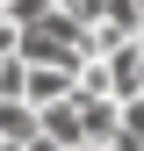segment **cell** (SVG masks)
I'll list each match as a JSON object with an SVG mask.
<instances>
[{"mask_svg":"<svg viewBox=\"0 0 144 151\" xmlns=\"http://www.w3.org/2000/svg\"><path fill=\"white\" fill-rule=\"evenodd\" d=\"M72 86H79V65H29L22 101L29 108H50V101H72Z\"/></svg>","mask_w":144,"mask_h":151,"instance_id":"1","label":"cell"},{"mask_svg":"<svg viewBox=\"0 0 144 151\" xmlns=\"http://www.w3.org/2000/svg\"><path fill=\"white\" fill-rule=\"evenodd\" d=\"M36 129H43L50 144H86V129H79V101H50V108H36Z\"/></svg>","mask_w":144,"mask_h":151,"instance_id":"2","label":"cell"},{"mask_svg":"<svg viewBox=\"0 0 144 151\" xmlns=\"http://www.w3.org/2000/svg\"><path fill=\"white\" fill-rule=\"evenodd\" d=\"M36 137V108L29 101H0V144H29Z\"/></svg>","mask_w":144,"mask_h":151,"instance_id":"3","label":"cell"},{"mask_svg":"<svg viewBox=\"0 0 144 151\" xmlns=\"http://www.w3.org/2000/svg\"><path fill=\"white\" fill-rule=\"evenodd\" d=\"M14 50H22V22H7V14H0V58H14Z\"/></svg>","mask_w":144,"mask_h":151,"instance_id":"4","label":"cell"},{"mask_svg":"<svg viewBox=\"0 0 144 151\" xmlns=\"http://www.w3.org/2000/svg\"><path fill=\"white\" fill-rule=\"evenodd\" d=\"M65 151H101V144H65Z\"/></svg>","mask_w":144,"mask_h":151,"instance_id":"5","label":"cell"},{"mask_svg":"<svg viewBox=\"0 0 144 151\" xmlns=\"http://www.w3.org/2000/svg\"><path fill=\"white\" fill-rule=\"evenodd\" d=\"M137 93H144V58H137Z\"/></svg>","mask_w":144,"mask_h":151,"instance_id":"6","label":"cell"},{"mask_svg":"<svg viewBox=\"0 0 144 151\" xmlns=\"http://www.w3.org/2000/svg\"><path fill=\"white\" fill-rule=\"evenodd\" d=\"M137 43H144V29H137Z\"/></svg>","mask_w":144,"mask_h":151,"instance_id":"7","label":"cell"}]
</instances>
